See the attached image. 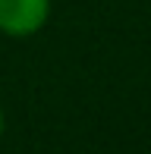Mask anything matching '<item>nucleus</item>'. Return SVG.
Here are the masks:
<instances>
[{"mask_svg": "<svg viewBox=\"0 0 151 154\" xmlns=\"http://www.w3.org/2000/svg\"><path fill=\"white\" fill-rule=\"evenodd\" d=\"M51 19V0H0V35L32 38Z\"/></svg>", "mask_w": 151, "mask_h": 154, "instance_id": "1", "label": "nucleus"}, {"mask_svg": "<svg viewBox=\"0 0 151 154\" xmlns=\"http://www.w3.org/2000/svg\"><path fill=\"white\" fill-rule=\"evenodd\" d=\"M3 132H6V116H3V107H0V138H3Z\"/></svg>", "mask_w": 151, "mask_h": 154, "instance_id": "2", "label": "nucleus"}]
</instances>
